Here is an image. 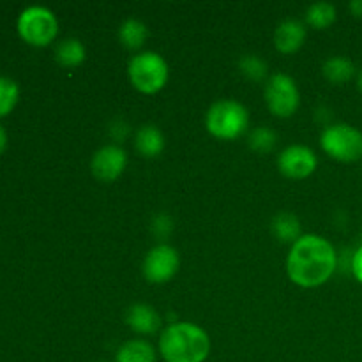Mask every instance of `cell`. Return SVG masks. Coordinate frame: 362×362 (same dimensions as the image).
I'll list each match as a JSON object with an SVG mask.
<instances>
[{"instance_id": "1", "label": "cell", "mask_w": 362, "mask_h": 362, "mask_svg": "<svg viewBox=\"0 0 362 362\" xmlns=\"http://www.w3.org/2000/svg\"><path fill=\"white\" fill-rule=\"evenodd\" d=\"M338 265L332 244L320 235H303L292 244L286 260L290 279L303 288H317L327 283Z\"/></svg>"}, {"instance_id": "2", "label": "cell", "mask_w": 362, "mask_h": 362, "mask_svg": "<svg viewBox=\"0 0 362 362\" xmlns=\"http://www.w3.org/2000/svg\"><path fill=\"white\" fill-rule=\"evenodd\" d=\"M159 354L166 362H205L211 354V338L197 324L177 322L163 331Z\"/></svg>"}, {"instance_id": "3", "label": "cell", "mask_w": 362, "mask_h": 362, "mask_svg": "<svg viewBox=\"0 0 362 362\" xmlns=\"http://www.w3.org/2000/svg\"><path fill=\"white\" fill-rule=\"evenodd\" d=\"M205 127L219 140H237L250 127V112L235 99H221L209 108Z\"/></svg>"}, {"instance_id": "4", "label": "cell", "mask_w": 362, "mask_h": 362, "mask_svg": "<svg viewBox=\"0 0 362 362\" xmlns=\"http://www.w3.org/2000/svg\"><path fill=\"white\" fill-rule=\"evenodd\" d=\"M127 74L133 87L141 94H156L168 81V62L156 52H141L131 59Z\"/></svg>"}, {"instance_id": "5", "label": "cell", "mask_w": 362, "mask_h": 362, "mask_svg": "<svg viewBox=\"0 0 362 362\" xmlns=\"http://www.w3.org/2000/svg\"><path fill=\"white\" fill-rule=\"evenodd\" d=\"M320 145L329 158L341 163L362 159V133L350 124H334L322 133Z\"/></svg>"}, {"instance_id": "6", "label": "cell", "mask_w": 362, "mask_h": 362, "mask_svg": "<svg viewBox=\"0 0 362 362\" xmlns=\"http://www.w3.org/2000/svg\"><path fill=\"white\" fill-rule=\"evenodd\" d=\"M16 25L21 37L34 46L49 45L59 32L55 14L42 6H30L21 11Z\"/></svg>"}, {"instance_id": "7", "label": "cell", "mask_w": 362, "mask_h": 362, "mask_svg": "<svg viewBox=\"0 0 362 362\" xmlns=\"http://www.w3.org/2000/svg\"><path fill=\"white\" fill-rule=\"evenodd\" d=\"M265 103L272 115L288 119L297 112L300 105L299 87L296 80L285 73L272 74L265 85Z\"/></svg>"}, {"instance_id": "8", "label": "cell", "mask_w": 362, "mask_h": 362, "mask_svg": "<svg viewBox=\"0 0 362 362\" xmlns=\"http://www.w3.org/2000/svg\"><path fill=\"white\" fill-rule=\"evenodd\" d=\"M180 267L179 253L168 244L152 247L144 260V276L148 283L163 285L177 274Z\"/></svg>"}, {"instance_id": "9", "label": "cell", "mask_w": 362, "mask_h": 362, "mask_svg": "<svg viewBox=\"0 0 362 362\" xmlns=\"http://www.w3.org/2000/svg\"><path fill=\"white\" fill-rule=\"evenodd\" d=\"M318 159L306 145H290L279 154L278 168L288 179H306L317 170Z\"/></svg>"}, {"instance_id": "10", "label": "cell", "mask_w": 362, "mask_h": 362, "mask_svg": "<svg viewBox=\"0 0 362 362\" xmlns=\"http://www.w3.org/2000/svg\"><path fill=\"white\" fill-rule=\"evenodd\" d=\"M127 154L119 145H105L94 152L90 161L92 175L101 182H113L124 173Z\"/></svg>"}, {"instance_id": "11", "label": "cell", "mask_w": 362, "mask_h": 362, "mask_svg": "<svg viewBox=\"0 0 362 362\" xmlns=\"http://www.w3.org/2000/svg\"><path fill=\"white\" fill-rule=\"evenodd\" d=\"M306 41V25L299 20H285L278 25L274 34V45L279 53L292 55L299 52Z\"/></svg>"}, {"instance_id": "12", "label": "cell", "mask_w": 362, "mask_h": 362, "mask_svg": "<svg viewBox=\"0 0 362 362\" xmlns=\"http://www.w3.org/2000/svg\"><path fill=\"white\" fill-rule=\"evenodd\" d=\"M126 324L138 334H154L161 327L158 311L148 304H133L126 313Z\"/></svg>"}, {"instance_id": "13", "label": "cell", "mask_w": 362, "mask_h": 362, "mask_svg": "<svg viewBox=\"0 0 362 362\" xmlns=\"http://www.w3.org/2000/svg\"><path fill=\"white\" fill-rule=\"evenodd\" d=\"M134 147L144 158H158L165 151V136H163L159 127L147 124L136 131Z\"/></svg>"}, {"instance_id": "14", "label": "cell", "mask_w": 362, "mask_h": 362, "mask_svg": "<svg viewBox=\"0 0 362 362\" xmlns=\"http://www.w3.org/2000/svg\"><path fill=\"white\" fill-rule=\"evenodd\" d=\"M115 362H156V350L145 339H129L117 350Z\"/></svg>"}, {"instance_id": "15", "label": "cell", "mask_w": 362, "mask_h": 362, "mask_svg": "<svg viewBox=\"0 0 362 362\" xmlns=\"http://www.w3.org/2000/svg\"><path fill=\"white\" fill-rule=\"evenodd\" d=\"M325 80L331 81L334 85H343L350 81L356 74V66L346 57H331L325 60L324 67H322Z\"/></svg>"}, {"instance_id": "16", "label": "cell", "mask_w": 362, "mask_h": 362, "mask_svg": "<svg viewBox=\"0 0 362 362\" xmlns=\"http://www.w3.org/2000/svg\"><path fill=\"white\" fill-rule=\"evenodd\" d=\"M148 37V28L144 21L129 18L119 28V39L127 49H140Z\"/></svg>"}, {"instance_id": "17", "label": "cell", "mask_w": 362, "mask_h": 362, "mask_svg": "<svg viewBox=\"0 0 362 362\" xmlns=\"http://www.w3.org/2000/svg\"><path fill=\"white\" fill-rule=\"evenodd\" d=\"M85 55H87V52H85L83 42H81L80 39L74 37L64 39V41H60L55 48L57 62L64 67L80 66L85 60Z\"/></svg>"}, {"instance_id": "18", "label": "cell", "mask_w": 362, "mask_h": 362, "mask_svg": "<svg viewBox=\"0 0 362 362\" xmlns=\"http://www.w3.org/2000/svg\"><path fill=\"white\" fill-rule=\"evenodd\" d=\"M272 233L281 243H297L300 239V223L290 212H279L272 219Z\"/></svg>"}, {"instance_id": "19", "label": "cell", "mask_w": 362, "mask_h": 362, "mask_svg": "<svg viewBox=\"0 0 362 362\" xmlns=\"http://www.w3.org/2000/svg\"><path fill=\"white\" fill-rule=\"evenodd\" d=\"M336 7L329 2H317L313 6L308 7L306 11V21L310 27L317 28V30H324L329 28L336 21Z\"/></svg>"}, {"instance_id": "20", "label": "cell", "mask_w": 362, "mask_h": 362, "mask_svg": "<svg viewBox=\"0 0 362 362\" xmlns=\"http://www.w3.org/2000/svg\"><path fill=\"white\" fill-rule=\"evenodd\" d=\"M20 95V88L14 80L7 76H0V117L7 115L14 108Z\"/></svg>"}, {"instance_id": "21", "label": "cell", "mask_w": 362, "mask_h": 362, "mask_svg": "<svg viewBox=\"0 0 362 362\" xmlns=\"http://www.w3.org/2000/svg\"><path fill=\"white\" fill-rule=\"evenodd\" d=\"M276 133L272 129H269V127H257V129H253L250 133V138H247V141H250V147L253 148V151L260 152V154H264V152H271L272 148L276 147Z\"/></svg>"}, {"instance_id": "22", "label": "cell", "mask_w": 362, "mask_h": 362, "mask_svg": "<svg viewBox=\"0 0 362 362\" xmlns=\"http://www.w3.org/2000/svg\"><path fill=\"white\" fill-rule=\"evenodd\" d=\"M240 73L253 81H262L267 76V64L257 55H244L239 60Z\"/></svg>"}, {"instance_id": "23", "label": "cell", "mask_w": 362, "mask_h": 362, "mask_svg": "<svg viewBox=\"0 0 362 362\" xmlns=\"http://www.w3.org/2000/svg\"><path fill=\"white\" fill-rule=\"evenodd\" d=\"M352 274L362 285V246L354 253L352 258Z\"/></svg>"}, {"instance_id": "24", "label": "cell", "mask_w": 362, "mask_h": 362, "mask_svg": "<svg viewBox=\"0 0 362 362\" xmlns=\"http://www.w3.org/2000/svg\"><path fill=\"white\" fill-rule=\"evenodd\" d=\"M349 9L354 16L361 18L362 16V0H352V2L349 4Z\"/></svg>"}, {"instance_id": "25", "label": "cell", "mask_w": 362, "mask_h": 362, "mask_svg": "<svg viewBox=\"0 0 362 362\" xmlns=\"http://www.w3.org/2000/svg\"><path fill=\"white\" fill-rule=\"evenodd\" d=\"M6 145H7V133H6V129L0 126V152L6 148Z\"/></svg>"}, {"instance_id": "26", "label": "cell", "mask_w": 362, "mask_h": 362, "mask_svg": "<svg viewBox=\"0 0 362 362\" xmlns=\"http://www.w3.org/2000/svg\"><path fill=\"white\" fill-rule=\"evenodd\" d=\"M357 85H359V90L362 92V71H361V74H359V80H357Z\"/></svg>"}]
</instances>
